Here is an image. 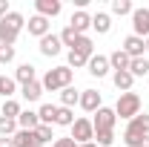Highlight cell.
I'll return each instance as SVG.
<instances>
[{
  "label": "cell",
  "mask_w": 149,
  "mask_h": 147,
  "mask_svg": "<svg viewBox=\"0 0 149 147\" xmlns=\"http://www.w3.org/2000/svg\"><path fill=\"white\" fill-rule=\"evenodd\" d=\"M69 26H72V29L77 32V35H83L86 29H92V18H89V15H86V12L80 9V12H74V15H72V20H69Z\"/></svg>",
  "instance_id": "4fadbf2b"
},
{
  "label": "cell",
  "mask_w": 149,
  "mask_h": 147,
  "mask_svg": "<svg viewBox=\"0 0 149 147\" xmlns=\"http://www.w3.org/2000/svg\"><path fill=\"white\" fill-rule=\"evenodd\" d=\"M80 107L86 112H97L100 110V92L97 90H83L80 92Z\"/></svg>",
  "instance_id": "30bf717a"
},
{
  "label": "cell",
  "mask_w": 149,
  "mask_h": 147,
  "mask_svg": "<svg viewBox=\"0 0 149 147\" xmlns=\"http://www.w3.org/2000/svg\"><path fill=\"white\" fill-rule=\"evenodd\" d=\"M15 133H17V121H15V118L0 115V136H3V139H12Z\"/></svg>",
  "instance_id": "d4e9b609"
},
{
  "label": "cell",
  "mask_w": 149,
  "mask_h": 147,
  "mask_svg": "<svg viewBox=\"0 0 149 147\" xmlns=\"http://www.w3.org/2000/svg\"><path fill=\"white\" fill-rule=\"evenodd\" d=\"M112 12L120 15V18H123V15H132V3L129 0H112Z\"/></svg>",
  "instance_id": "4dcf8cb0"
},
{
  "label": "cell",
  "mask_w": 149,
  "mask_h": 147,
  "mask_svg": "<svg viewBox=\"0 0 149 147\" xmlns=\"http://www.w3.org/2000/svg\"><path fill=\"white\" fill-rule=\"evenodd\" d=\"M37 115H40V124H49V127H52L57 121V107L55 104H43V107L37 110Z\"/></svg>",
  "instance_id": "ffe728a7"
},
{
  "label": "cell",
  "mask_w": 149,
  "mask_h": 147,
  "mask_svg": "<svg viewBox=\"0 0 149 147\" xmlns=\"http://www.w3.org/2000/svg\"><path fill=\"white\" fill-rule=\"evenodd\" d=\"M77 147H97V144H95V141H89V144H77Z\"/></svg>",
  "instance_id": "ab89813d"
},
{
  "label": "cell",
  "mask_w": 149,
  "mask_h": 147,
  "mask_svg": "<svg viewBox=\"0 0 149 147\" xmlns=\"http://www.w3.org/2000/svg\"><path fill=\"white\" fill-rule=\"evenodd\" d=\"M0 147H15V144H12V139H0Z\"/></svg>",
  "instance_id": "f35d334b"
},
{
  "label": "cell",
  "mask_w": 149,
  "mask_h": 147,
  "mask_svg": "<svg viewBox=\"0 0 149 147\" xmlns=\"http://www.w3.org/2000/svg\"><path fill=\"white\" fill-rule=\"evenodd\" d=\"M23 23H26V20H23L20 12H9L6 18L0 20V46H15V40H17Z\"/></svg>",
  "instance_id": "6da1fadb"
},
{
  "label": "cell",
  "mask_w": 149,
  "mask_h": 147,
  "mask_svg": "<svg viewBox=\"0 0 149 147\" xmlns=\"http://www.w3.org/2000/svg\"><path fill=\"white\" fill-rule=\"evenodd\" d=\"M17 124H20V130H37L40 127V115L32 112V110H26V112L17 115Z\"/></svg>",
  "instance_id": "2e32d148"
},
{
  "label": "cell",
  "mask_w": 149,
  "mask_h": 147,
  "mask_svg": "<svg viewBox=\"0 0 149 147\" xmlns=\"http://www.w3.org/2000/svg\"><path fill=\"white\" fill-rule=\"evenodd\" d=\"M15 61V46H0V64Z\"/></svg>",
  "instance_id": "d590c367"
},
{
  "label": "cell",
  "mask_w": 149,
  "mask_h": 147,
  "mask_svg": "<svg viewBox=\"0 0 149 147\" xmlns=\"http://www.w3.org/2000/svg\"><path fill=\"white\" fill-rule=\"evenodd\" d=\"M0 78H3V75H0Z\"/></svg>",
  "instance_id": "7bdbcfd3"
},
{
  "label": "cell",
  "mask_w": 149,
  "mask_h": 147,
  "mask_svg": "<svg viewBox=\"0 0 149 147\" xmlns=\"http://www.w3.org/2000/svg\"><path fill=\"white\" fill-rule=\"evenodd\" d=\"M95 139H97L100 147H112V144H115V133H97Z\"/></svg>",
  "instance_id": "e575fe53"
},
{
  "label": "cell",
  "mask_w": 149,
  "mask_h": 147,
  "mask_svg": "<svg viewBox=\"0 0 149 147\" xmlns=\"http://www.w3.org/2000/svg\"><path fill=\"white\" fill-rule=\"evenodd\" d=\"M60 35H46V37H40V55H46V58H55L57 52H60Z\"/></svg>",
  "instance_id": "9c48e42d"
},
{
  "label": "cell",
  "mask_w": 149,
  "mask_h": 147,
  "mask_svg": "<svg viewBox=\"0 0 149 147\" xmlns=\"http://www.w3.org/2000/svg\"><path fill=\"white\" fill-rule=\"evenodd\" d=\"M141 147H149V136H146V139H143V144H141Z\"/></svg>",
  "instance_id": "60d3db41"
},
{
  "label": "cell",
  "mask_w": 149,
  "mask_h": 147,
  "mask_svg": "<svg viewBox=\"0 0 149 147\" xmlns=\"http://www.w3.org/2000/svg\"><path fill=\"white\" fill-rule=\"evenodd\" d=\"M123 52L129 58H143V49H146V40L143 37H138V35H129L126 40H123V46H120Z\"/></svg>",
  "instance_id": "52a82bcc"
},
{
  "label": "cell",
  "mask_w": 149,
  "mask_h": 147,
  "mask_svg": "<svg viewBox=\"0 0 149 147\" xmlns=\"http://www.w3.org/2000/svg\"><path fill=\"white\" fill-rule=\"evenodd\" d=\"M77 32H74L72 26H66V29H63V32H60V43H63V46H74V43H77Z\"/></svg>",
  "instance_id": "f546056e"
},
{
  "label": "cell",
  "mask_w": 149,
  "mask_h": 147,
  "mask_svg": "<svg viewBox=\"0 0 149 147\" xmlns=\"http://www.w3.org/2000/svg\"><path fill=\"white\" fill-rule=\"evenodd\" d=\"M40 84H43V90H49V92L66 90V87H72V69H69V66H55V69L46 72V78H43Z\"/></svg>",
  "instance_id": "7a4b0ae2"
},
{
  "label": "cell",
  "mask_w": 149,
  "mask_h": 147,
  "mask_svg": "<svg viewBox=\"0 0 149 147\" xmlns=\"http://www.w3.org/2000/svg\"><path fill=\"white\" fill-rule=\"evenodd\" d=\"M60 101H63V107L72 110V104H80V92L74 87H66V90H60Z\"/></svg>",
  "instance_id": "603a6c76"
},
{
  "label": "cell",
  "mask_w": 149,
  "mask_h": 147,
  "mask_svg": "<svg viewBox=\"0 0 149 147\" xmlns=\"http://www.w3.org/2000/svg\"><path fill=\"white\" fill-rule=\"evenodd\" d=\"M86 64H89V58L86 55H80V52H74V49H69V69H77V66H86Z\"/></svg>",
  "instance_id": "1f68e13d"
},
{
  "label": "cell",
  "mask_w": 149,
  "mask_h": 147,
  "mask_svg": "<svg viewBox=\"0 0 149 147\" xmlns=\"http://www.w3.org/2000/svg\"><path fill=\"white\" fill-rule=\"evenodd\" d=\"M129 61H132V58L126 55L123 49H115V52L109 55V66L115 69V72H123V69H129Z\"/></svg>",
  "instance_id": "5bb4252c"
},
{
  "label": "cell",
  "mask_w": 149,
  "mask_h": 147,
  "mask_svg": "<svg viewBox=\"0 0 149 147\" xmlns=\"http://www.w3.org/2000/svg\"><path fill=\"white\" fill-rule=\"evenodd\" d=\"M129 124H135V127L141 130L143 136H149V115H146V112H143V115H135V118H132Z\"/></svg>",
  "instance_id": "d6a6232c"
},
{
  "label": "cell",
  "mask_w": 149,
  "mask_h": 147,
  "mask_svg": "<svg viewBox=\"0 0 149 147\" xmlns=\"http://www.w3.org/2000/svg\"><path fill=\"white\" fill-rule=\"evenodd\" d=\"M143 139H146V136L135 127V124H129V127H126V133H123V141H126V147H141V144H143Z\"/></svg>",
  "instance_id": "e0dca14e"
},
{
  "label": "cell",
  "mask_w": 149,
  "mask_h": 147,
  "mask_svg": "<svg viewBox=\"0 0 149 147\" xmlns=\"http://www.w3.org/2000/svg\"><path fill=\"white\" fill-rule=\"evenodd\" d=\"M92 29H97V35H106V32L112 29V18L106 15V12H97V15L92 18Z\"/></svg>",
  "instance_id": "ac0fdd59"
},
{
  "label": "cell",
  "mask_w": 149,
  "mask_h": 147,
  "mask_svg": "<svg viewBox=\"0 0 149 147\" xmlns=\"http://www.w3.org/2000/svg\"><path fill=\"white\" fill-rule=\"evenodd\" d=\"M35 133H37V139H40V144H46V141L52 139V127H49V124H40Z\"/></svg>",
  "instance_id": "836d02e7"
},
{
  "label": "cell",
  "mask_w": 149,
  "mask_h": 147,
  "mask_svg": "<svg viewBox=\"0 0 149 147\" xmlns=\"http://www.w3.org/2000/svg\"><path fill=\"white\" fill-rule=\"evenodd\" d=\"M115 115H120V118H135V115H141V95L138 92H120V98H118V104H115Z\"/></svg>",
  "instance_id": "3957f363"
},
{
  "label": "cell",
  "mask_w": 149,
  "mask_h": 147,
  "mask_svg": "<svg viewBox=\"0 0 149 147\" xmlns=\"http://www.w3.org/2000/svg\"><path fill=\"white\" fill-rule=\"evenodd\" d=\"M20 95H23L26 101H37V98L43 95V84H40V81H32V84H23Z\"/></svg>",
  "instance_id": "d6986e66"
},
{
  "label": "cell",
  "mask_w": 149,
  "mask_h": 147,
  "mask_svg": "<svg viewBox=\"0 0 149 147\" xmlns=\"http://www.w3.org/2000/svg\"><path fill=\"white\" fill-rule=\"evenodd\" d=\"M15 90H17V81L15 78H0V95H6V101L15 95Z\"/></svg>",
  "instance_id": "83f0119b"
},
{
  "label": "cell",
  "mask_w": 149,
  "mask_h": 147,
  "mask_svg": "<svg viewBox=\"0 0 149 147\" xmlns=\"http://www.w3.org/2000/svg\"><path fill=\"white\" fill-rule=\"evenodd\" d=\"M55 124H60V127H72L74 124V112L69 110V107H57V121Z\"/></svg>",
  "instance_id": "484cf974"
},
{
  "label": "cell",
  "mask_w": 149,
  "mask_h": 147,
  "mask_svg": "<svg viewBox=\"0 0 149 147\" xmlns=\"http://www.w3.org/2000/svg\"><path fill=\"white\" fill-rule=\"evenodd\" d=\"M6 15H9V3H6V0H0V20L6 18Z\"/></svg>",
  "instance_id": "74e56055"
},
{
  "label": "cell",
  "mask_w": 149,
  "mask_h": 147,
  "mask_svg": "<svg viewBox=\"0 0 149 147\" xmlns=\"http://www.w3.org/2000/svg\"><path fill=\"white\" fill-rule=\"evenodd\" d=\"M86 66H89V72H92L95 78H103V75L109 72V58H103V55H92Z\"/></svg>",
  "instance_id": "7c38bea8"
},
{
  "label": "cell",
  "mask_w": 149,
  "mask_h": 147,
  "mask_svg": "<svg viewBox=\"0 0 149 147\" xmlns=\"http://www.w3.org/2000/svg\"><path fill=\"white\" fill-rule=\"evenodd\" d=\"M132 26L138 37H149V9H132Z\"/></svg>",
  "instance_id": "8992f818"
},
{
  "label": "cell",
  "mask_w": 149,
  "mask_h": 147,
  "mask_svg": "<svg viewBox=\"0 0 149 147\" xmlns=\"http://www.w3.org/2000/svg\"><path fill=\"white\" fill-rule=\"evenodd\" d=\"M52 147H77V141H74L72 136H69V139H55V144Z\"/></svg>",
  "instance_id": "8d00e7d4"
},
{
  "label": "cell",
  "mask_w": 149,
  "mask_h": 147,
  "mask_svg": "<svg viewBox=\"0 0 149 147\" xmlns=\"http://www.w3.org/2000/svg\"><path fill=\"white\" fill-rule=\"evenodd\" d=\"M12 144L15 147H40V139H37L35 130H17L12 136Z\"/></svg>",
  "instance_id": "ba28073f"
},
{
  "label": "cell",
  "mask_w": 149,
  "mask_h": 147,
  "mask_svg": "<svg viewBox=\"0 0 149 147\" xmlns=\"http://www.w3.org/2000/svg\"><path fill=\"white\" fill-rule=\"evenodd\" d=\"M72 139L77 141V144H89V141L95 139L92 121H89V118H74V124H72Z\"/></svg>",
  "instance_id": "5b68a950"
},
{
  "label": "cell",
  "mask_w": 149,
  "mask_h": 147,
  "mask_svg": "<svg viewBox=\"0 0 149 147\" xmlns=\"http://www.w3.org/2000/svg\"><path fill=\"white\" fill-rule=\"evenodd\" d=\"M132 81H135V78H132L129 69H123V72H115V87H118V90L129 92V90H132Z\"/></svg>",
  "instance_id": "cb8c5ba5"
},
{
  "label": "cell",
  "mask_w": 149,
  "mask_h": 147,
  "mask_svg": "<svg viewBox=\"0 0 149 147\" xmlns=\"http://www.w3.org/2000/svg\"><path fill=\"white\" fill-rule=\"evenodd\" d=\"M129 72H132V78L146 75L149 72V61H146V58H132V61H129Z\"/></svg>",
  "instance_id": "7402d4cb"
},
{
  "label": "cell",
  "mask_w": 149,
  "mask_h": 147,
  "mask_svg": "<svg viewBox=\"0 0 149 147\" xmlns=\"http://www.w3.org/2000/svg\"><path fill=\"white\" fill-rule=\"evenodd\" d=\"M20 112H23V110H20V104H17V101H12V98L3 104V115H6V118H15V121H17Z\"/></svg>",
  "instance_id": "f1b7e54d"
},
{
  "label": "cell",
  "mask_w": 149,
  "mask_h": 147,
  "mask_svg": "<svg viewBox=\"0 0 149 147\" xmlns=\"http://www.w3.org/2000/svg\"><path fill=\"white\" fill-rule=\"evenodd\" d=\"M15 81H20V84H32V81H35V66H32V64H20L17 72H15Z\"/></svg>",
  "instance_id": "44dd1931"
},
{
  "label": "cell",
  "mask_w": 149,
  "mask_h": 147,
  "mask_svg": "<svg viewBox=\"0 0 149 147\" xmlns=\"http://www.w3.org/2000/svg\"><path fill=\"white\" fill-rule=\"evenodd\" d=\"M146 52H149V37H146Z\"/></svg>",
  "instance_id": "b9f144b4"
},
{
  "label": "cell",
  "mask_w": 149,
  "mask_h": 147,
  "mask_svg": "<svg viewBox=\"0 0 149 147\" xmlns=\"http://www.w3.org/2000/svg\"><path fill=\"white\" fill-rule=\"evenodd\" d=\"M29 35H37V37H46L49 35V20L35 15V18L29 20Z\"/></svg>",
  "instance_id": "9a60e30c"
},
{
  "label": "cell",
  "mask_w": 149,
  "mask_h": 147,
  "mask_svg": "<svg viewBox=\"0 0 149 147\" xmlns=\"http://www.w3.org/2000/svg\"><path fill=\"white\" fill-rule=\"evenodd\" d=\"M115 121H118V115H115V110H109V107H100V110L95 112V136L97 133H115Z\"/></svg>",
  "instance_id": "277c9868"
},
{
  "label": "cell",
  "mask_w": 149,
  "mask_h": 147,
  "mask_svg": "<svg viewBox=\"0 0 149 147\" xmlns=\"http://www.w3.org/2000/svg\"><path fill=\"white\" fill-rule=\"evenodd\" d=\"M35 9L40 18H55V15H60V0H35Z\"/></svg>",
  "instance_id": "8fae6325"
},
{
  "label": "cell",
  "mask_w": 149,
  "mask_h": 147,
  "mask_svg": "<svg viewBox=\"0 0 149 147\" xmlns=\"http://www.w3.org/2000/svg\"><path fill=\"white\" fill-rule=\"evenodd\" d=\"M72 49H74V52H80V55H86V58H92V49H95V46H92V40H89L86 35H80Z\"/></svg>",
  "instance_id": "4316f807"
}]
</instances>
